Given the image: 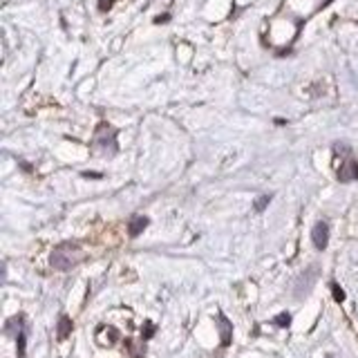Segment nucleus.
<instances>
[{
    "mask_svg": "<svg viewBox=\"0 0 358 358\" xmlns=\"http://www.w3.org/2000/svg\"><path fill=\"white\" fill-rule=\"evenodd\" d=\"M269 202H271V197H269V195H262V197H257V202H255L253 208L257 210V213H262V210L269 206Z\"/></svg>",
    "mask_w": 358,
    "mask_h": 358,
    "instance_id": "nucleus-9",
    "label": "nucleus"
},
{
    "mask_svg": "<svg viewBox=\"0 0 358 358\" xmlns=\"http://www.w3.org/2000/svg\"><path fill=\"white\" fill-rule=\"evenodd\" d=\"M338 179L343 181V184L358 179V163L354 159H347L343 166H340V170H338Z\"/></svg>",
    "mask_w": 358,
    "mask_h": 358,
    "instance_id": "nucleus-4",
    "label": "nucleus"
},
{
    "mask_svg": "<svg viewBox=\"0 0 358 358\" xmlns=\"http://www.w3.org/2000/svg\"><path fill=\"white\" fill-rule=\"evenodd\" d=\"M311 242L318 251H325L327 244H329V226H327V222H318V224L314 226V231H311Z\"/></svg>",
    "mask_w": 358,
    "mask_h": 358,
    "instance_id": "nucleus-3",
    "label": "nucleus"
},
{
    "mask_svg": "<svg viewBox=\"0 0 358 358\" xmlns=\"http://www.w3.org/2000/svg\"><path fill=\"white\" fill-rule=\"evenodd\" d=\"M273 322H275V325H278V327H289V325H291V314H287V311H282V314H278V316H275Z\"/></svg>",
    "mask_w": 358,
    "mask_h": 358,
    "instance_id": "nucleus-8",
    "label": "nucleus"
},
{
    "mask_svg": "<svg viewBox=\"0 0 358 358\" xmlns=\"http://www.w3.org/2000/svg\"><path fill=\"white\" fill-rule=\"evenodd\" d=\"M217 325H220V336H222V345H226L231 343V336H233V327H231V322H228L224 318V314H220L217 316Z\"/></svg>",
    "mask_w": 358,
    "mask_h": 358,
    "instance_id": "nucleus-6",
    "label": "nucleus"
},
{
    "mask_svg": "<svg viewBox=\"0 0 358 358\" xmlns=\"http://www.w3.org/2000/svg\"><path fill=\"white\" fill-rule=\"evenodd\" d=\"M16 340H18V356L22 358V356H25V331H18Z\"/></svg>",
    "mask_w": 358,
    "mask_h": 358,
    "instance_id": "nucleus-11",
    "label": "nucleus"
},
{
    "mask_svg": "<svg viewBox=\"0 0 358 358\" xmlns=\"http://www.w3.org/2000/svg\"><path fill=\"white\" fill-rule=\"evenodd\" d=\"M94 146L97 148H103V152H108V146L116 148V130L112 126H108V123H101V126L97 128V134H94Z\"/></svg>",
    "mask_w": 358,
    "mask_h": 358,
    "instance_id": "nucleus-2",
    "label": "nucleus"
},
{
    "mask_svg": "<svg viewBox=\"0 0 358 358\" xmlns=\"http://www.w3.org/2000/svg\"><path fill=\"white\" fill-rule=\"evenodd\" d=\"M148 226V217L144 215H134L130 222H128V233H130V237H137L139 233H144V228Z\"/></svg>",
    "mask_w": 358,
    "mask_h": 358,
    "instance_id": "nucleus-5",
    "label": "nucleus"
},
{
    "mask_svg": "<svg viewBox=\"0 0 358 358\" xmlns=\"http://www.w3.org/2000/svg\"><path fill=\"white\" fill-rule=\"evenodd\" d=\"M331 293H333V298H336V302H343L345 300V291L340 289L336 282H331Z\"/></svg>",
    "mask_w": 358,
    "mask_h": 358,
    "instance_id": "nucleus-10",
    "label": "nucleus"
},
{
    "mask_svg": "<svg viewBox=\"0 0 358 358\" xmlns=\"http://www.w3.org/2000/svg\"><path fill=\"white\" fill-rule=\"evenodd\" d=\"M81 260H83V251H81L79 244L65 242V244H58L54 251H52V267L58 269V271H69L72 267H76Z\"/></svg>",
    "mask_w": 358,
    "mask_h": 358,
    "instance_id": "nucleus-1",
    "label": "nucleus"
},
{
    "mask_svg": "<svg viewBox=\"0 0 358 358\" xmlns=\"http://www.w3.org/2000/svg\"><path fill=\"white\" fill-rule=\"evenodd\" d=\"M69 333H72V320L67 318V316H61L58 318V329H56V336L58 340H65Z\"/></svg>",
    "mask_w": 358,
    "mask_h": 358,
    "instance_id": "nucleus-7",
    "label": "nucleus"
},
{
    "mask_svg": "<svg viewBox=\"0 0 358 358\" xmlns=\"http://www.w3.org/2000/svg\"><path fill=\"white\" fill-rule=\"evenodd\" d=\"M152 333H155V325H152V322H146L144 325V340L152 338Z\"/></svg>",
    "mask_w": 358,
    "mask_h": 358,
    "instance_id": "nucleus-12",
    "label": "nucleus"
}]
</instances>
